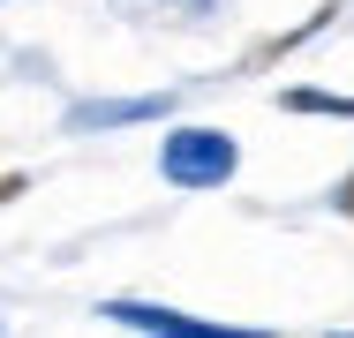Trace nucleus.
<instances>
[{"instance_id":"6","label":"nucleus","mask_w":354,"mask_h":338,"mask_svg":"<svg viewBox=\"0 0 354 338\" xmlns=\"http://www.w3.org/2000/svg\"><path fill=\"white\" fill-rule=\"evenodd\" d=\"M347 338H354V331H347Z\"/></svg>"},{"instance_id":"1","label":"nucleus","mask_w":354,"mask_h":338,"mask_svg":"<svg viewBox=\"0 0 354 338\" xmlns=\"http://www.w3.org/2000/svg\"><path fill=\"white\" fill-rule=\"evenodd\" d=\"M158 173L174 188H218V181H234V143L218 128H174L158 150Z\"/></svg>"},{"instance_id":"4","label":"nucleus","mask_w":354,"mask_h":338,"mask_svg":"<svg viewBox=\"0 0 354 338\" xmlns=\"http://www.w3.org/2000/svg\"><path fill=\"white\" fill-rule=\"evenodd\" d=\"M23 188H30L23 173H0V203H15V196H23Z\"/></svg>"},{"instance_id":"5","label":"nucleus","mask_w":354,"mask_h":338,"mask_svg":"<svg viewBox=\"0 0 354 338\" xmlns=\"http://www.w3.org/2000/svg\"><path fill=\"white\" fill-rule=\"evenodd\" d=\"M332 203H339V210H347V218H354V173H347V181H339V196H332Z\"/></svg>"},{"instance_id":"2","label":"nucleus","mask_w":354,"mask_h":338,"mask_svg":"<svg viewBox=\"0 0 354 338\" xmlns=\"http://www.w3.org/2000/svg\"><path fill=\"white\" fill-rule=\"evenodd\" d=\"M286 106L294 113H339V121H354V98H332V90H286Z\"/></svg>"},{"instance_id":"3","label":"nucleus","mask_w":354,"mask_h":338,"mask_svg":"<svg viewBox=\"0 0 354 338\" xmlns=\"http://www.w3.org/2000/svg\"><path fill=\"white\" fill-rule=\"evenodd\" d=\"M212 0H143V15H158V23H189V15H204Z\"/></svg>"}]
</instances>
